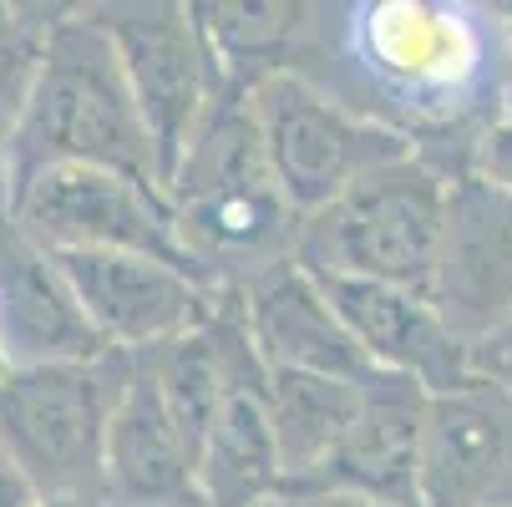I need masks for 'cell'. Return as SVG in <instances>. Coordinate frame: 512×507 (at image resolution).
Here are the masks:
<instances>
[{
	"label": "cell",
	"instance_id": "obj_26",
	"mask_svg": "<svg viewBox=\"0 0 512 507\" xmlns=\"http://www.w3.org/2000/svg\"><path fill=\"white\" fill-rule=\"evenodd\" d=\"M41 507H107V502H82V497H46Z\"/></svg>",
	"mask_w": 512,
	"mask_h": 507
},
{
	"label": "cell",
	"instance_id": "obj_28",
	"mask_svg": "<svg viewBox=\"0 0 512 507\" xmlns=\"http://www.w3.org/2000/svg\"><path fill=\"white\" fill-rule=\"evenodd\" d=\"M0 371H6V366H0Z\"/></svg>",
	"mask_w": 512,
	"mask_h": 507
},
{
	"label": "cell",
	"instance_id": "obj_11",
	"mask_svg": "<svg viewBox=\"0 0 512 507\" xmlns=\"http://www.w3.org/2000/svg\"><path fill=\"white\" fill-rule=\"evenodd\" d=\"M97 355H107V340L71 295L56 254L0 208V366L31 371Z\"/></svg>",
	"mask_w": 512,
	"mask_h": 507
},
{
	"label": "cell",
	"instance_id": "obj_1",
	"mask_svg": "<svg viewBox=\"0 0 512 507\" xmlns=\"http://www.w3.org/2000/svg\"><path fill=\"white\" fill-rule=\"evenodd\" d=\"M51 168H102L168 193L153 132L137 112L122 56L82 6L56 21L31 97L16 127L6 132L0 203L11 208Z\"/></svg>",
	"mask_w": 512,
	"mask_h": 507
},
{
	"label": "cell",
	"instance_id": "obj_13",
	"mask_svg": "<svg viewBox=\"0 0 512 507\" xmlns=\"http://www.w3.org/2000/svg\"><path fill=\"white\" fill-rule=\"evenodd\" d=\"M315 279L376 371L406 376L426 386L431 396L477 376L472 350L452 335V325L416 289L371 284V279H330V274H315Z\"/></svg>",
	"mask_w": 512,
	"mask_h": 507
},
{
	"label": "cell",
	"instance_id": "obj_14",
	"mask_svg": "<svg viewBox=\"0 0 512 507\" xmlns=\"http://www.w3.org/2000/svg\"><path fill=\"white\" fill-rule=\"evenodd\" d=\"M239 305L264 371H310L335 381H365L376 371L355 345V335L345 330V320L335 315L320 279L300 259H284L254 274L239 289Z\"/></svg>",
	"mask_w": 512,
	"mask_h": 507
},
{
	"label": "cell",
	"instance_id": "obj_2",
	"mask_svg": "<svg viewBox=\"0 0 512 507\" xmlns=\"http://www.w3.org/2000/svg\"><path fill=\"white\" fill-rule=\"evenodd\" d=\"M168 208L208 289H244L254 274L295 259L300 213L269 173L249 97H224L208 112L168 183Z\"/></svg>",
	"mask_w": 512,
	"mask_h": 507
},
{
	"label": "cell",
	"instance_id": "obj_18",
	"mask_svg": "<svg viewBox=\"0 0 512 507\" xmlns=\"http://www.w3.org/2000/svg\"><path fill=\"white\" fill-rule=\"evenodd\" d=\"M320 6H289V0H213L193 6V21L213 51L218 82L229 97H249L259 82L279 71H300L315 41Z\"/></svg>",
	"mask_w": 512,
	"mask_h": 507
},
{
	"label": "cell",
	"instance_id": "obj_25",
	"mask_svg": "<svg viewBox=\"0 0 512 507\" xmlns=\"http://www.w3.org/2000/svg\"><path fill=\"white\" fill-rule=\"evenodd\" d=\"M497 31H502V51H507V82H502V102H512V6L497 11Z\"/></svg>",
	"mask_w": 512,
	"mask_h": 507
},
{
	"label": "cell",
	"instance_id": "obj_15",
	"mask_svg": "<svg viewBox=\"0 0 512 507\" xmlns=\"http://www.w3.org/2000/svg\"><path fill=\"white\" fill-rule=\"evenodd\" d=\"M127 391L107 426V502L117 507H203L198 452L168 411L153 371L127 350Z\"/></svg>",
	"mask_w": 512,
	"mask_h": 507
},
{
	"label": "cell",
	"instance_id": "obj_22",
	"mask_svg": "<svg viewBox=\"0 0 512 507\" xmlns=\"http://www.w3.org/2000/svg\"><path fill=\"white\" fill-rule=\"evenodd\" d=\"M472 371L487 376V381H497V386L512 396V315H507V325H502L497 335H487V340L472 350Z\"/></svg>",
	"mask_w": 512,
	"mask_h": 507
},
{
	"label": "cell",
	"instance_id": "obj_12",
	"mask_svg": "<svg viewBox=\"0 0 512 507\" xmlns=\"http://www.w3.org/2000/svg\"><path fill=\"white\" fill-rule=\"evenodd\" d=\"M426 406H431L426 386L391 371H371L360 381V411L345 431V442L305 487L355 492L381 507H421Z\"/></svg>",
	"mask_w": 512,
	"mask_h": 507
},
{
	"label": "cell",
	"instance_id": "obj_17",
	"mask_svg": "<svg viewBox=\"0 0 512 507\" xmlns=\"http://www.w3.org/2000/svg\"><path fill=\"white\" fill-rule=\"evenodd\" d=\"M360 56L376 66V77L401 87L421 117H431L436 92H462L477 71L482 46L467 11L452 6H421V0H386V6L360 11Z\"/></svg>",
	"mask_w": 512,
	"mask_h": 507
},
{
	"label": "cell",
	"instance_id": "obj_9",
	"mask_svg": "<svg viewBox=\"0 0 512 507\" xmlns=\"http://www.w3.org/2000/svg\"><path fill=\"white\" fill-rule=\"evenodd\" d=\"M56 264L107 350H153L163 340H178L198 330L218 300V289H208L203 279L148 254L56 249Z\"/></svg>",
	"mask_w": 512,
	"mask_h": 507
},
{
	"label": "cell",
	"instance_id": "obj_16",
	"mask_svg": "<svg viewBox=\"0 0 512 507\" xmlns=\"http://www.w3.org/2000/svg\"><path fill=\"white\" fill-rule=\"evenodd\" d=\"M264 381H269V371H264V360L249 340V325H244V335L234 345L229 386L218 396V411L203 437V457H198L203 507H264L284 492V467H279L274 426H269Z\"/></svg>",
	"mask_w": 512,
	"mask_h": 507
},
{
	"label": "cell",
	"instance_id": "obj_6",
	"mask_svg": "<svg viewBox=\"0 0 512 507\" xmlns=\"http://www.w3.org/2000/svg\"><path fill=\"white\" fill-rule=\"evenodd\" d=\"M117 46L137 112L153 132L163 163V183H173L183 153L193 148L208 112L224 102L213 51L193 21V6L173 0H112V6H82Z\"/></svg>",
	"mask_w": 512,
	"mask_h": 507
},
{
	"label": "cell",
	"instance_id": "obj_23",
	"mask_svg": "<svg viewBox=\"0 0 512 507\" xmlns=\"http://www.w3.org/2000/svg\"><path fill=\"white\" fill-rule=\"evenodd\" d=\"M264 507H381L371 497H355V492H330V487H284L274 502Z\"/></svg>",
	"mask_w": 512,
	"mask_h": 507
},
{
	"label": "cell",
	"instance_id": "obj_4",
	"mask_svg": "<svg viewBox=\"0 0 512 507\" xmlns=\"http://www.w3.org/2000/svg\"><path fill=\"white\" fill-rule=\"evenodd\" d=\"M127 371V350L0 371V457L36 487L41 502H107V426L127 391Z\"/></svg>",
	"mask_w": 512,
	"mask_h": 507
},
{
	"label": "cell",
	"instance_id": "obj_5",
	"mask_svg": "<svg viewBox=\"0 0 512 507\" xmlns=\"http://www.w3.org/2000/svg\"><path fill=\"white\" fill-rule=\"evenodd\" d=\"M249 112L269 173L300 219L335 203L365 173L416 153L411 132L355 112L345 97L325 92L315 77H300V71H279V77L259 82L249 92Z\"/></svg>",
	"mask_w": 512,
	"mask_h": 507
},
{
	"label": "cell",
	"instance_id": "obj_19",
	"mask_svg": "<svg viewBox=\"0 0 512 507\" xmlns=\"http://www.w3.org/2000/svg\"><path fill=\"white\" fill-rule=\"evenodd\" d=\"M269 426L284 467V487H305L335 457L360 411V381L310 376V371H269L264 381Z\"/></svg>",
	"mask_w": 512,
	"mask_h": 507
},
{
	"label": "cell",
	"instance_id": "obj_20",
	"mask_svg": "<svg viewBox=\"0 0 512 507\" xmlns=\"http://www.w3.org/2000/svg\"><path fill=\"white\" fill-rule=\"evenodd\" d=\"M66 6H0V127H16Z\"/></svg>",
	"mask_w": 512,
	"mask_h": 507
},
{
	"label": "cell",
	"instance_id": "obj_27",
	"mask_svg": "<svg viewBox=\"0 0 512 507\" xmlns=\"http://www.w3.org/2000/svg\"><path fill=\"white\" fill-rule=\"evenodd\" d=\"M0 148H6V127H0ZM0 208H6V203H0Z\"/></svg>",
	"mask_w": 512,
	"mask_h": 507
},
{
	"label": "cell",
	"instance_id": "obj_7",
	"mask_svg": "<svg viewBox=\"0 0 512 507\" xmlns=\"http://www.w3.org/2000/svg\"><path fill=\"white\" fill-rule=\"evenodd\" d=\"M6 213L51 254L56 249L148 254L198 279L193 259L178 244L168 193L137 183V178L102 173V168H51Z\"/></svg>",
	"mask_w": 512,
	"mask_h": 507
},
{
	"label": "cell",
	"instance_id": "obj_3",
	"mask_svg": "<svg viewBox=\"0 0 512 507\" xmlns=\"http://www.w3.org/2000/svg\"><path fill=\"white\" fill-rule=\"evenodd\" d=\"M447 188L452 173L426 153L386 163L320 213L300 219L295 259L310 274L371 279L426 295L447 224Z\"/></svg>",
	"mask_w": 512,
	"mask_h": 507
},
{
	"label": "cell",
	"instance_id": "obj_8",
	"mask_svg": "<svg viewBox=\"0 0 512 507\" xmlns=\"http://www.w3.org/2000/svg\"><path fill=\"white\" fill-rule=\"evenodd\" d=\"M426 300L467 350L497 335L512 315V193L472 168L452 173Z\"/></svg>",
	"mask_w": 512,
	"mask_h": 507
},
{
	"label": "cell",
	"instance_id": "obj_10",
	"mask_svg": "<svg viewBox=\"0 0 512 507\" xmlns=\"http://www.w3.org/2000/svg\"><path fill=\"white\" fill-rule=\"evenodd\" d=\"M421 507H512V396L497 381L472 376L431 396Z\"/></svg>",
	"mask_w": 512,
	"mask_h": 507
},
{
	"label": "cell",
	"instance_id": "obj_21",
	"mask_svg": "<svg viewBox=\"0 0 512 507\" xmlns=\"http://www.w3.org/2000/svg\"><path fill=\"white\" fill-rule=\"evenodd\" d=\"M457 168H472V173H482V178H492V183H502L512 193V102H497L467 132V148H462V163Z\"/></svg>",
	"mask_w": 512,
	"mask_h": 507
},
{
	"label": "cell",
	"instance_id": "obj_24",
	"mask_svg": "<svg viewBox=\"0 0 512 507\" xmlns=\"http://www.w3.org/2000/svg\"><path fill=\"white\" fill-rule=\"evenodd\" d=\"M0 507H41V497H36V487L0 457Z\"/></svg>",
	"mask_w": 512,
	"mask_h": 507
}]
</instances>
